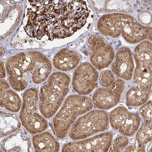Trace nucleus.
<instances>
[{
    "label": "nucleus",
    "mask_w": 152,
    "mask_h": 152,
    "mask_svg": "<svg viewBox=\"0 0 152 152\" xmlns=\"http://www.w3.org/2000/svg\"><path fill=\"white\" fill-rule=\"evenodd\" d=\"M97 28L103 35L113 38L121 34L129 43L135 44L152 38V28L141 24L134 18L126 14L114 13L102 16Z\"/></svg>",
    "instance_id": "obj_3"
},
{
    "label": "nucleus",
    "mask_w": 152,
    "mask_h": 152,
    "mask_svg": "<svg viewBox=\"0 0 152 152\" xmlns=\"http://www.w3.org/2000/svg\"><path fill=\"white\" fill-rule=\"evenodd\" d=\"M129 143V139L125 136L118 137L111 144L110 152H122L127 147Z\"/></svg>",
    "instance_id": "obj_22"
},
{
    "label": "nucleus",
    "mask_w": 152,
    "mask_h": 152,
    "mask_svg": "<svg viewBox=\"0 0 152 152\" xmlns=\"http://www.w3.org/2000/svg\"><path fill=\"white\" fill-rule=\"evenodd\" d=\"M136 67L133 82L137 86L152 91V43L142 42L134 50Z\"/></svg>",
    "instance_id": "obj_8"
},
{
    "label": "nucleus",
    "mask_w": 152,
    "mask_h": 152,
    "mask_svg": "<svg viewBox=\"0 0 152 152\" xmlns=\"http://www.w3.org/2000/svg\"><path fill=\"white\" fill-rule=\"evenodd\" d=\"M109 124L107 112L93 110L78 119L71 129L70 137L73 140L86 138L97 133L107 131Z\"/></svg>",
    "instance_id": "obj_7"
},
{
    "label": "nucleus",
    "mask_w": 152,
    "mask_h": 152,
    "mask_svg": "<svg viewBox=\"0 0 152 152\" xmlns=\"http://www.w3.org/2000/svg\"><path fill=\"white\" fill-rule=\"evenodd\" d=\"M113 139V132H107L83 140L66 144L62 151L107 152L110 149Z\"/></svg>",
    "instance_id": "obj_13"
},
{
    "label": "nucleus",
    "mask_w": 152,
    "mask_h": 152,
    "mask_svg": "<svg viewBox=\"0 0 152 152\" xmlns=\"http://www.w3.org/2000/svg\"><path fill=\"white\" fill-rule=\"evenodd\" d=\"M34 1L28 9L25 28L30 37L38 39L45 34L50 40L70 37L86 24L89 14L84 1Z\"/></svg>",
    "instance_id": "obj_1"
},
{
    "label": "nucleus",
    "mask_w": 152,
    "mask_h": 152,
    "mask_svg": "<svg viewBox=\"0 0 152 152\" xmlns=\"http://www.w3.org/2000/svg\"><path fill=\"white\" fill-rule=\"evenodd\" d=\"M5 50L3 48H1V56H2L4 54V53Z\"/></svg>",
    "instance_id": "obj_27"
},
{
    "label": "nucleus",
    "mask_w": 152,
    "mask_h": 152,
    "mask_svg": "<svg viewBox=\"0 0 152 152\" xmlns=\"http://www.w3.org/2000/svg\"><path fill=\"white\" fill-rule=\"evenodd\" d=\"M39 96L35 88H30L23 95V103L20 118L25 129L31 134L42 132L48 127V123L37 113Z\"/></svg>",
    "instance_id": "obj_6"
},
{
    "label": "nucleus",
    "mask_w": 152,
    "mask_h": 152,
    "mask_svg": "<svg viewBox=\"0 0 152 152\" xmlns=\"http://www.w3.org/2000/svg\"><path fill=\"white\" fill-rule=\"evenodd\" d=\"M136 134L137 152L146 151L148 145L152 140V120H145Z\"/></svg>",
    "instance_id": "obj_21"
},
{
    "label": "nucleus",
    "mask_w": 152,
    "mask_h": 152,
    "mask_svg": "<svg viewBox=\"0 0 152 152\" xmlns=\"http://www.w3.org/2000/svg\"><path fill=\"white\" fill-rule=\"evenodd\" d=\"M88 47L91 52L90 61L93 66L102 70L112 63L115 57L114 49L101 36L92 35L88 40Z\"/></svg>",
    "instance_id": "obj_10"
},
{
    "label": "nucleus",
    "mask_w": 152,
    "mask_h": 152,
    "mask_svg": "<svg viewBox=\"0 0 152 152\" xmlns=\"http://www.w3.org/2000/svg\"><path fill=\"white\" fill-rule=\"evenodd\" d=\"M49 68L48 59L38 51L18 53L9 57L6 62L9 83L17 91H21L28 86L30 75L33 83L39 84Z\"/></svg>",
    "instance_id": "obj_2"
},
{
    "label": "nucleus",
    "mask_w": 152,
    "mask_h": 152,
    "mask_svg": "<svg viewBox=\"0 0 152 152\" xmlns=\"http://www.w3.org/2000/svg\"><path fill=\"white\" fill-rule=\"evenodd\" d=\"M5 69L4 63L1 61V78L4 77H5Z\"/></svg>",
    "instance_id": "obj_25"
},
{
    "label": "nucleus",
    "mask_w": 152,
    "mask_h": 152,
    "mask_svg": "<svg viewBox=\"0 0 152 152\" xmlns=\"http://www.w3.org/2000/svg\"><path fill=\"white\" fill-rule=\"evenodd\" d=\"M70 77L61 72L51 75L41 88L39 97L41 113L46 118L54 115L69 91Z\"/></svg>",
    "instance_id": "obj_4"
},
{
    "label": "nucleus",
    "mask_w": 152,
    "mask_h": 152,
    "mask_svg": "<svg viewBox=\"0 0 152 152\" xmlns=\"http://www.w3.org/2000/svg\"><path fill=\"white\" fill-rule=\"evenodd\" d=\"M31 140L20 129L1 142V152H32Z\"/></svg>",
    "instance_id": "obj_15"
},
{
    "label": "nucleus",
    "mask_w": 152,
    "mask_h": 152,
    "mask_svg": "<svg viewBox=\"0 0 152 152\" xmlns=\"http://www.w3.org/2000/svg\"><path fill=\"white\" fill-rule=\"evenodd\" d=\"M109 118L112 128L123 135L127 137L134 135L140 124V116L131 113L122 106L112 110Z\"/></svg>",
    "instance_id": "obj_9"
},
{
    "label": "nucleus",
    "mask_w": 152,
    "mask_h": 152,
    "mask_svg": "<svg viewBox=\"0 0 152 152\" xmlns=\"http://www.w3.org/2000/svg\"><path fill=\"white\" fill-rule=\"evenodd\" d=\"M20 126L21 123L16 115L1 111V137L10 134Z\"/></svg>",
    "instance_id": "obj_19"
},
{
    "label": "nucleus",
    "mask_w": 152,
    "mask_h": 152,
    "mask_svg": "<svg viewBox=\"0 0 152 152\" xmlns=\"http://www.w3.org/2000/svg\"><path fill=\"white\" fill-rule=\"evenodd\" d=\"M1 107L9 111L18 113L21 107L22 102L18 95L11 89L8 83L1 80Z\"/></svg>",
    "instance_id": "obj_17"
},
{
    "label": "nucleus",
    "mask_w": 152,
    "mask_h": 152,
    "mask_svg": "<svg viewBox=\"0 0 152 152\" xmlns=\"http://www.w3.org/2000/svg\"><path fill=\"white\" fill-rule=\"evenodd\" d=\"M99 75L92 65L88 62L81 64L74 71L72 86L78 94H89L98 86Z\"/></svg>",
    "instance_id": "obj_11"
},
{
    "label": "nucleus",
    "mask_w": 152,
    "mask_h": 152,
    "mask_svg": "<svg viewBox=\"0 0 152 152\" xmlns=\"http://www.w3.org/2000/svg\"><path fill=\"white\" fill-rule=\"evenodd\" d=\"M115 80L114 74L112 71L109 70L102 71L100 75V84L104 88L111 86Z\"/></svg>",
    "instance_id": "obj_23"
},
{
    "label": "nucleus",
    "mask_w": 152,
    "mask_h": 152,
    "mask_svg": "<svg viewBox=\"0 0 152 152\" xmlns=\"http://www.w3.org/2000/svg\"><path fill=\"white\" fill-rule=\"evenodd\" d=\"M93 107L91 98L81 95H70L52 121V130L55 135L59 139L64 138L77 118L90 111Z\"/></svg>",
    "instance_id": "obj_5"
},
{
    "label": "nucleus",
    "mask_w": 152,
    "mask_h": 152,
    "mask_svg": "<svg viewBox=\"0 0 152 152\" xmlns=\"http://www.w3.org/2000/svg\"><path fill=\"white\" fill-rule=\"evenodd\" d=\"M151 92L138 86L132 87L126 95V104L129 107H139L145 103Z\"/></svg>",
    "instance_id": "obj_20"
},
{
    "label": "nucleus",
    "mask_w": 152,
    "mask_h": 152,
    "mask_svg": "<svg viewBox=\"0 0 152 152\" xmlns=\"http://www.w3.org/2000/svg\"><path fill=\"white\" fill-rule=\"evenodd\" d=\"M134 68L130 49L128 47H121L117 51L112 64L113 73L123 80H130L134 74Z\"/></svg>",
    "instance_id": "obj_14"
},
{
    "label": "nucleus",
    "mask_w": 152,
    "mask_h": 152,
    "mask_svg": "<svg viewBox=\"0 0 152 152\" xmlns=\"http://www.w3.org/2000/svg\"><path fill=\"white\" fill-rule=\"evenodd\" d=\"M140 113L142 116L145 120H151L152 102L151 101L144 104L140 109Z\"/></svg>",
    "instance_id": "obj_24"
},
{
    "label": "nucleus",
    "mask_w": 152,
    "mask_h": 152,
    "mask_svg": "<svg viewBox=\"0 0 152 152\" xmlns=\"http://www.w3.org/2000/svg\"><path fill=\"white\" fill-rule=\"evenodd\" d=\"M125 88V82L118 79L108 88H99L93 95L94 104L97 108L101 110L112 108L119 102Z\"/></svg>",
    "instance_id": "obj_12"
},
{
    "label": "nucleus",
    "mask_w": 152,
    "mask_h": 152,
    "mask_svg": "<svg viewBox=\"0 0 152 152\" xmlns=\"http://www.w3.org/2000/svg\"><path fill=\"white\" fill-rule=\"evenodd\" d=\"M80 56L78 53L69 49H62L55 55L53 65L57 69L68 72L74 69L79 64Z\"/></svg>",
    "instance_id": "obj_16"
},
{
    "label": "nucleus",
    "mask_w": 152,
    "mask_h": 152,
    "mask_svg": "<svg viewBox=\"0 0 152 152\" xmlns=\"http://www.w3.org/2000/svg\"><path fill=\"white\" fill-rule=\"evenodd\" d=\"M125 152H137V148L133 146H129L125 148Z\"/></svg>",
    "instance_id": "obj_26"
},
{
    "label": "nucleus",
    "mask_w": 152,
    "mask_h": 152,
    "mask_svg": "<svg viewBox=\"0 0 152 152\" xmlns=\"http://www.w3.org/2000/svg\"><path fill=\"white\" fill-rule=\"evenodd\" d=\"M32 142L36 152H58L59 150L58 142L48 132L36 135L33 137Z\"/></svg>",
    "instance_id": "obj_18"
}]
</instances>
